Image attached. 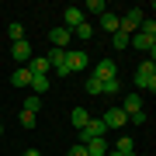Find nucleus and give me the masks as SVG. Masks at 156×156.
I'll list each match as a JSON object with an SVG mask.
<instances>
[{"mask_svg": "<svg viewBox=\"0 0 156 156\" xmlns=\"http://www.w3.org/2000/svg\"><path fill=\"white\" fill-rule=\"evenodd\" d=\"M135 87L139 90H156V62L149 59V62H139V66H135Z\"/></svg>", "mask_w": 156, "mask_h": 156, "instance_id": "nucleus-1", "label": "nucleus"}, {"mask_svg": "<svg viewBox=\"0 0 156 156\" xmlns=\"http://www.w3.org/2000/svg\"><path fill=\"white\" fill-rule=\"evenodd\" d=\"M142 17H146V14H142V7H132V11H128L125 17H118V31H125L128 38H132V35L139 31V24H142Z\"/></svg>", "mask_w": 156, "mask_h": 156, "instance_id": "nucleus-2", "label": "nucleus"}, {"mask_svg": "<svg viewBox=\"0 0 156 156\" xmlns=\"http://www.w3.org/2000/svg\"><path fill=\"white\" fill-rule=\"evenodd\" d=\"M104 132H108V128H104V122H101V118H90V122L80 128V142L87 146L90 139H104Z\"/></svg>", "mask_w": 156, "mask_h": 156, "instance_id": "nucleus-3", "label": "nucleus"}, {"mask_svg": "<svg viewBox=\"0 0 156 156\" xmlns=\"http://www.w3.org/2000/svg\"><path fill=\"white\" fill-rule=\"evenodd\" d=\"M87 62H90V56L83 49H69L66 52V73H80V69H87Z\"/></svg>", "mask_w": 156, "mask_h": 156, "instance_id": "nucleus-4", "label": "nucleus"}, {"mask_svg": "<svg viewBox=\"0 0 156 156\" xmlns=\"http://www.w3.org/2000/svg\"><path fill=\"white\" fill-rule=\"evenodd\" d=\"M94 80H101V83H104V80H118V66L111 59H101L94 66Z\"/></svg>", "mask_w": 156, "mask_h": 156, "instance_id": "nucleus-5", "label": "nucleus"}, {"mask_svg": "<svg viewBox=\"0 0 156 156\" xmlns=\"http://www.w3.org/2000/svg\"><path fill=\"white\" fill-rule=\"evenodd\" d=\"M101 122H104V128H122V125H128V115L122 111V108H108Z\"/></svg>", "mask_w": 156, "mask_h": 156, "instance_id": "nucleus-6", "label": "nucleus"}, {"mask_svg": "<svg viewBox=\"0 0 156 156\" xmlns=\"http://www.w3.org/2000/svg\"><path fill=\"white\" fill-rule=\"evenodd\" d=\"M66 52H69V49H49V56H45V59H49V66L56 69L59 76H66Z\"/></svg>", "mask_w": 156, "mask_h": 156, "instance_id": "nucleus-7", "label": "nucleus"}, {"mask_svg": "<svg viewBox=\"0 0 156 156\" xmlns=\"http://www.w3.org/2000/svg\"><path fill=\"white\" fill-rule=\"evenodd\" d=\"M49 42H52V49H69L73 31H69V28H52V31H49Z\"/></svg>", "mask_w": 156, "mask_h": 156, "instance_id": "nucleus-8", "label": "nucleus"}, {"mask_svg": "<svg viewBox=\"0 0 156 156\" xmlns=\"http://www.w3.org/2000/svg\"><path fill=\"white\" fill-rule=\"evenodd\" d=\"M11 59H14V62H28V59H31V45H28V38L11 42Z\"/></svg>", "mask_w": 156, "mask_h": 156, "instance_id": "nucleus-9", "label": "nucleus"}, {"mask_svg": "<svg viewBox=\"0 0 156 156\" xmlns=\"http://www.w3.org/2000/svg\"><path fill=\"white\" fill-rule=\"evenodd\" d=\"M24 66H28V73H31V76H49V59H45V56H31L28 62H24Z\"/></svg>", "mask_w": 156, "mask_h": 156, "instance_id": "nucleus-10", "label": "nucleus"}, {"mask_svg": "<svg viewBox=\"0 0 156 156\" xmlns=\"http://www.w3.org/2000/svg\"><path fill=\"white\" fill-rule=\"evenodd\" d=\"M128 45H135V49H142V52H149V56H153V49H156V38H149V35H142V31H135L132 38H128Z\"/></svg>", "mask_w": 156, "mask_h": 156, "instance_id": "nucleus-11", "label": "nucleus"}, {"mask_svg": "<svg viewBox=\"0 0 156 156\" xmlns=\"http://www.w3.org/2000/svg\"><path fill=\"white\" fill-rule=\"evenodd\" d=\"M122 111H125L128 118H132V115H139V111H142V94H128V97L122 101Z\"/></svg>", "mask_w": 156, "mask_h": 156, "instance_id": "nucleus-12", "label": "nucleus"}, {"mask_svg": "<svg viewBox=\"0 0 156 156\" xmlns=\"http://www.w3.org/2000/svg\"><path fill=\"white\" fill-rule=\"evenodd\" d=\"M108 149H111L108 139H90L87 142V156H108Z\"/></svg>", "mask_w": 156, "mask_h": 156, "instance_id": "nucleus-13", "label": "nucleus"}, {"mask_svg": "<svg viewBox=\"0 0 156 156\" xmlns=\"http://www.w3.org/2000/svg\"><path fill=\"white\" fill-rule=\"evenodd\" d=\"M11 83H14V87H28V83H31V73H28V66H17V69L11 73Z\"/></svg>", "mask_w": 156, "mask_h": 156, "instance_id": "nucleus-14", "label": "nucleus"}, {"mask_svg": "<svg viewBox=\"0 0 156 156\" xmlns=\"http://www.w3.org/2000/svg\"><path fill=\"white\" fill-rule=\"evenodd\" d=\"M83 24V11L80 7H66V28L73 31V28H80Z\"/></svg>", "mask_w": 156, "mask_h": 156, "instance_id": "nucleus-15", "label": "nucleus"}, {"mask_svg": "<svg viewBox=\"0 0 156 156\" xmlns=\"http://www.w3.org/2000/svg\"><path fill=\"white\" fill-rule=\"evenodd\" d=\"M101 28H104L108 35H115L118 31V14L115 11H104V14H101Z\"/></svg>", "mask_w": 156, "mask_h": 156, "instance_id": "nucleus-16", "label": "nucleus"}, {"mask_svg": "<svg viewBox=\"0 0 156 156\" xmlns=\"http://www.w3.org/2000/svg\"><path fill=\"white\" fill-rule=\"evenodd\" d=\"M115 153H122V156H135V142L128 139V135H118V142H115Z\"/></svg>", "mask_w": 156, "mask_h": 156, "instance_id": "nucleus-17", "label": "nucleus"}, {"mask_svg": "<svg viewBox=\"0 0 156 156\" xmlns=\"http://www.w3.org/2000/svg\"><path fill=\"white\" fill-rule=\"evenodd\" d=\"M69 122L76 125V128H83L90 122V115H87V108H73V115H69Z\"/></svg>", "mask_w": 156, "mask_h": 156, "instance_id": "nucleus-18", "label": "nucleus"}, {"mask_svg": "<svg viewBox=\"0 0 156 156\" xmlns=\"http://www.w3.org/2000/svg\"><path fill=\"white\" fill-rule=\"evenodd\" d=\"M38 108H42V97H38V94H28V97H24V108H21V111L38 115Z\"/></svg>", "mask_w": 156, "mask_h": 156, "instance_id": "nucleus-19", "label": "nucleus"}, {"mask_svg": "<svg viewBox=\"0 0 156 156\" xmlns=\"http://www.w3.org/2000/svg\"><path fill=\"white\" fill-rule=\"evenodd\" d=\"M31 94H45V90H49V76H31Z\"/></svg>", "mask_w": 156, "mask_h": 156, "instance_id": "nucleus-20", "label": "nucleus"}, {"mask_svg": "<svg viewBox=\"0 0 156 156\" xmlns=\"http://www.w3.org/2000/svg\"><path fill=\"white\" fill-rule=\"evenodd\" d=\"M80 11H90V14H104V11H108V4H104V0H87V4L80 7Z\"/></svg>", "mask_w": 156, "mask_h": 156, "instance_id": "nucleus-21", "label": "nucleus"}, {"mask_svg": "<svg viewBox=\"0 0 156 156\" xmlns=\"http://www.w3.org/2000/svg\"><path fill=\"white\" fill-rule=\"evenodd\" d=\"M7 35H11V42H21V38H24V24H21V21H11Z\"/></svg>", "mask_w": 156, "mask_h": 156, "instance_id": "nucleus-22", "label": "nucleus"}, {"mask_svg": "<svg viewBox=\"0 0 156 156\" xmlns=\"http://www.w3.org/2000/svg\"><path fill=\"white\" fill-rule=\"evenodd\" d=\"M17 122H21L24 128H35V125H38V115H31V111H21V115H17Z\"/></svg>", "mask_w": 156, "mask_h": 156, "instance_id": "nucleus-23", "label": "nucleus"}, {"mask_svg": "<svg viewBox=\"0 0 156 156\" xmlns=\"http://www.w3.org/2000/svg\"><path fill=\"white\" fill-rule=\"evenodd\" d=\"M139 31H142V35H149V38H156V21H153V17H142Z\"/></svg>", "mask_w": 156, "mask_h": 156, "instance_id": "nucleus-24", "label": "nucleus"}, {"mask_svg": "<svg viewBox=\"0 0 156 156\" xmlns=\"http://www.w3.org/2000/svg\"><path fill=\"white\" fill-rule=\"evenodd\" d=\"M111 45H115L118 52H122V49H128V35H125V31H115V35H111Z\"/></svg>", "mask_w": 156, "mask_h": 156, "instance_id": "nucleus-25", "label": "nucleus"}, {"mask_svg": "<svg viewBox=\"0 0 156 156\" xmlns=\"http://www.w3.org/2000/svg\"><path fill=\"white\" fill-rule=\"evenodd\" d=\"M122 90V80H104L101 83V94H118Z\"/></svg>", "mask_w": 156, "mask_h": 156, "instance_id": "nucleus-26", "label": "nucleus"}, {"mask_svg": "<svg viewBox=\"0 0 156 156\" xmlns=\"http://www.w3.org/2000/svg\"><path fill=\"white\" fill-rule=\"evenodd\" d=\"M73 35H76V38H90V35H94V24H80V28H73Z\"/></svg>", "mask_w": 156, "mask_h": 156, "instance_id": "nucleus-27", "label": "nucleus"}, {"mask_svg": "<svg viewBox=\"0 0 156 156\" xmlns=\"http://www.w3.org/2000/svg\"><path fill=\"white\" fill-rule=\"evenodd\" d=\"M66 156H87V146L83 142H76V146H69V153Z\"/></svg>", "mask_w": 156, "mask_h": 156, "instance_id": "nucleus-28", "label": "nucleus"}, {"mask_svg": "<svg viewBox=\"0 0 156 156\" xmlns=\"http://www.w3.org/2000/svg\"><path fill=\"white\" fill-rule=\"evenodd\" d=\"M87 94H101V80H94V76L87 80Z\"/></svg>", "mask_w": 156, "mask_h": 156, "instance_id": "nucleus-29", "label": "nucleus"}, {"mask_svg": "<svg viewBox=\"0 0 156 156\" xmlns=\"http://www.w3.org/2000/svg\"><path fill=\"white\" fill-rule=\"evenodd\" d=\"M146 122H149V118H146V111H139V115L128 118V125H146Z\"/></svg>", "mask_w": 156, "mask_h": 156, "instance_id": "nucleus-30", "label": "nucleus"}, {"mask_svg": "<svg viewBox=\"0 0 156 156\" xmlns=\"http://www.w3.org/2000/svg\"><path fill=\"white\" fill-rule=\"evenodd\" d=\"M21 156H42V153H38V149H24Z\"/></svg>", "mask_w": 156, "mask_h": 156, "instance_id": "nucleus-31", "label": "nucleus"}, {"mask_svg": "<svg viewBox=\"0 0 156 156\" xmlns=\"http://www.w3.org/2000/svg\"><path fill=\"white\" fill-rule=\"evenodd\" d=\"M108 156H122V153H115V149H108Z\"/></svg>", "mask_w": 156, "mask_h": 156, "instance_id": "nucleus-32", "label": "nucleus"}]
</instances>
